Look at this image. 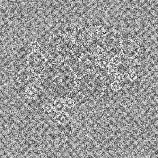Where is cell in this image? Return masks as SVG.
Instances as JSON below:
<instances>
[{
  "instance_id": "obj_3",
  "label": "cell",
  "mask_w": 158,
  "mask_h": 158,
  "mask_svg": "<svg viewBox=\"0 0 158 158\" xmlns=\"http://www.w3.org/2000/svg\"><path fill=\"white\" fill-rule=\"evenodd\" d=\"M74 47L71 38L59 34L49 39L45 50L48 56L55 61L63 62L73 54Z\"/></svg>"
},
{
  "instance_id": "obj_14",
  "label": "cell",
  "mask_w": 158,
  "mask_h": 158,
  "mask_svg": "<svg viewBox=\"0 0 158 158\" xmlns=\"http://www.w3.org/2000/svg\"><path fill=\"white\" fill-rule=\"evenodd\" d=\"M111 60L108 57L103 56L98 59V66L103 69H106L110 65Z\"/></svg>"
},
{
  "instance_id": "obj_23",
  "label": "cell",
  "mask_w": 158,
  "mask_h": 158,
  "mask_svg": "<svg viewBox=\"0 0 158 158\" xmlns=\"http://www.w3.org/2000/svg\"><path fill=\"white\" fill-rule=\"evenodd\" d=\"M114 78L115 81L120 83L121 82L123 81L124 75L123 74L120 73H117L114 76Z\"/></svg>"
},
{
  "instance_id": "obj_9",
  "label": "cell",
  "mask_w": 158,
  "mask_h": 158,
  "mask_svg": "<svg viewBox=\"0 0 158 158\" xmlns=\"http://www.w3.org/2000/svg\"><path fill=\"white\" fill-rule=\"evenodd\" d=\"M36 77V74L32 69H24L19 72L17 79L23 86L30 87L34 83Z\"/></svg>"
},
{
  "instance_id": "obj_2",
  "label": "cell",
  "mask_w": 158,
  "mask_h": 158,
  "mask_svg": "<svg viewBox=\"0 0 158 158\" xmlns=\"http://www.w3.org/2000/svg\"><path fill=\"white\" fill-rule=\"evenodd\" d=\"M76 87L84 98L94 99L103 94L106 82L101 74L94 71L87 72L77 79Z\"/></svg>"
},
{
  "instance_id": "obj_13",
  "label": "cell",
  "mask_w": 158,
  "mask_h": 158,
  "mask_svg": "<svg viewBox=\"0 0 158 158\" xmlns=\"http://www.w3.org/2000/svg\"><path fill=\"white\" fill-rule=\"evenodd\" d=\"M121 54L119 48H107L105 52L104 56L109 58L110 60L113 57L115 56H121Z\"/></svg>"
},
{
  "instance_id": "obj_10",
  "label": "cell",
  "mask_w": 158,
  "mask_h": 158,
  "mask_svg": "<svg viewBox=\"0 0 158 158\" xmlns=\"http://www.w3.org/2000/svg\"><path fill=\"white\" fill-rule=\"evenodd\" d=\"M63 62L73 70L77 79L85 73V72L80 67L79 64V57L73 54H72L69 58Z\"/></svg>"
},
{
  "instance_id": "obj_8",
  "label": "cell",
  "mask_w": 158,
  "mask_h": 158,
  "mask_svg": "<svg viewBox=\"0 0 158 158\" xmlns=\"http://www.w3.org/2000/svg\"><path fill=\"white\" fill-rule=\"evenodd\" d=\"M98 58L93 53H84L79 58V64L84 71H93L98 65Z\"/></svg>"
},
{
  "instance_id": "obj_6",
  "label": "cell",
  "mask_w": 158,
  "mask_h": 158,
  "mask_svg": "<svg viewBox=\"0 0 158 158\" xmlns=\"http://www.w3.org/2000/svg\"><path fill=\"white\" fill-rule=\"evenodd\" d=\"M27 64L32 70H40L46 64V59L44 55L39 51H32L27 56Z\"/></svg>"
},
{
  "instance_id": "obj_21",
  "label": "cell",
  "mask_w": 158,
  "mask_h": 158,
  "mask_svg": "<svg viewBox=\"0 0 158 158\" xmlns=\"http://www.w3.org/2000/svg\"><path fill=\"white\" fill-rule=\"evenodd\" d=\"M75 101L70 97H68L65 102V104L69 108H72L74 106Z\"/></svg>"
},
{
  "instance_id": "obj_20",
  "label": "cell",
  "mask_w": 158,
  "mask_h": 158,
  "mask_svg": "<svg viewBox=\"0 0 158 158\" xmlns=\"http://www.w3.org/2000/svg\"><path fill=\"white\" fill-rule=\"evenodd\" d=\"M111 88L114 91H117L120 90L121 88L120 83L115 81L111 85Z\"/></svg>"
},
{
  "instance_id": "obj_22",
  "label": "cell",
  "mask_w": 158,
  "mask_h": 158,
  "mask_svg": "<svg viewBox=\"0 0 158 158\" xmlns=\"http://www.w3.org/2000/svg\"><path fill=\"white\" fill-rule=\"evenodd\" d=\"M137 74L136 71L130 70L127 74V77L131 81H134L137 78Z\"/></svg>"
},
{
  "instance_id": "obj_11",
  "label": "cell",
  "mask_w": 158,
  "mask_h": 158,
  "mask_svg": "<svg viewBox=\"0 0 158 158\" xmlns=\"http://www.w3.org/2000/svg\"><path fill=\"white\" fill-rule=\"evenodd\" d=\"M105 33V30L101 25H96L94 27L91 32L92 36L97 39L102 38Z\"/></svg>"
},
{
  "instance_id": "obj_5",
  "label": "cell",
  "mask_w": 158,
  "mask_h": 158,
  "mask_svg": "<svg viewBox=\"0 0 158 158\" xmlns=\"http://www.w3.org/2000/svg\"><path fill=\"white\" fill-rule=\"evenodd\" d=\"M91 32L87 28L79 27L72 34L71 39L74 44L84 47L91 40Z\"/></svg>"
},
{
  "instance_id": "obj_25",
  "label": "cell",
  "mask_w": 158,
  "mask_h": 158,
  "mask_svg": "<svg viewBox=\"0 0 158 158\" xmlns=\"http://www.w3.org/2000/svg\"><path fill=\"white\" fill-rule=\"evenodd\" d=\"M43 108L44 111L48 112L51 111L53 106L50 104L46 103L44 106Z\"/></svg>"
},
{
  "instance_id": "obj_18",
  "label": "cell",
  "mask_w": 158,
  "mask_h": 158,
  "mask_svg": "<svg viewBox=\"0 0 158 158\" xmlns=\"http://www.w3.org/2000/svg\"><path fill=\"white\" fill-rule=\"evenodd\" d=\"M108 74L111 76H114L118 73L117 67L114 65H110L107 69Z\"/></svg>"
},
{
  "instance_id": "obj_16",
  "label": "cell",
  "mask_w": 158,
  "mask_h": 158,
  "mask_svg": "<svg viewBox=\"0 0 158 158\" xmlns=\"http://www.w3.org/2000/svg\"><path fill=\"white\" fill-rule=\"evenodd\" d=\"M25 94L27 98L31 99L34 98L37 95V92L35 88L30 86L27 89Z\"/></svg>"
},
{
  "instance_id": "obj_17",
  "label": "cell",
  "mask_w": 158,
  "mask_h": 158,
  "mask_svg": "<svg viewBox=\"0 0 158 158\" xmlns=\"http://www.w3.org/2000/svg\"><path fill=\"white\" fill-rule=\"evenodd\" d=\"M52 106L55 110L57 112H60L64 109L65 108V104L63 102L58 101L56 102Z\"/></svg>"
},
{
  "instance_id": "obj_15",
  "label": "cell",
  "mask_w": 158,
  "mask_h": 158,
  "mask_svg": "<svg viewBox=\"0 0 158 158\" xmlns=\"http://www.w3.org/2000/svg\"><path fill=\"white\" fill-rule=\"evenodd\" d=\"M69 120V117L65 113H61L57 117V120L59 123L63 125L67 124Z\"/></svg>"
},
{
  "instance_id": "obj_4",
  "label": "cell",
  "mask_w": 158,
  "mask_h": 158,
  "mask_svg": "<svg viewBox=\"0 0 158 158\" xmlns=\"http://www.w3.org/2000/svg\"><path fill=\"white\" fill-rule=\"evenodd\" d=\"M119 48L121 55L129 59L135 58L140 50L137 42L131 39L122 41Z\"/></svg>"
},
{
  "instance_id": "obj_12",
  "label": "cell",
  "mask_w": 158,
  "mask_h": 158,
  "mask_svg": "<svg viewBox=\"0 0 158 158\" xmlns=\"http://www.w3.org/2000/svg\"><path fill=\"white\" fill-rule=\"evenodd\" d=\"M140 62L136 59H130L127 63V67L128 69L132 71H137L140 67Z\"/></svg>"
},
{
  "instance_id": "obj_19",
  "label": "cell",
  "mask_w": 158,
  "mask_h": 158,
  "mask_svg": "<svg viewBox=\"0 0 158 158\" xmlns=\"http://www.w3.org/2000/svg\"><path fill=\"white\" fill-rule=\"evenodd\" d=\"M121 63V56H115L113 57L111 60V63L114 65V66L117 67L118 64Z\"/></svg>"
},
{
  "instance_id": "obj_1",
  "label": "cell",
  "mask_w": 158,
  "mask_h": 158,
  "mask_svg": "<svg viewBox=\"0 0 158 158\" xmlns=\"http://www.w3.org/2000/svg\"><path fill=\"white\" fill-rule=\"evenodd\" d=\"M74 72L64 62H52L41 72L38 82L40 88L52 98L68 97L77 85Z\"/></svg>"
},
{
  "instance_id": "obj_7",
  "label": "cell",
  "mask_w": 158,
  "mask_h": 158,
  "mask_svg": "<svg viewBox=\"0 0 158 158\" xmlns=\"http://www.w3.org/2000/svg\"><path fill=\"white\" fill-rule=\"evenodd\" d=\"M122 41L119 32L114 30L105 32L102 38L103 44L108 49L119 48Z\"/></svg>"
},
{
  "instance_id": "obj_24",
  "label": "cell",
  "mask_w": 158,
  "mask_h": 158,
  "mask_svg": "<svg viewBox=\"0 0 158 158\" xmlns=\"http://www.w3.org/2000/svg\"><path fill=\"white\" fill-rule=\"evenodd\" d=\"M30 47L32 51H38L40 47V44L37 41L32 42L30 46Z\"/></svg>"
}]
</instances>
